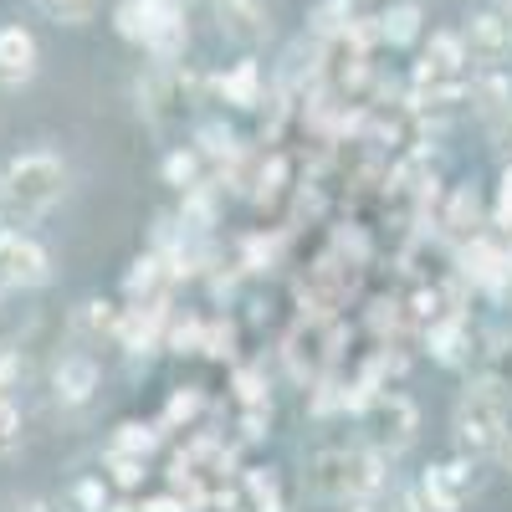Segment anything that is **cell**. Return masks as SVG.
Instances as JSON below:
<instances>
[{
	"instance_id": "obj_19",
	"label": "cell",
	"mask_w": 512,
	"mask_h": 512,
	"mask_svg": "<svg viewBox=\"0 0 512 512\" xmlns=\"http://www.w3.org/2000/svg\"><path fill=\"white\" fill-rule=\"evenodd\" d=\"M72 333H77V338L118 333V308L103 303V297H88V303H77V308H72Z\"/></svg>"
},
{
	"instance_id": "obj_13",
	"label": "cell",
	"mask_w": 512,
	"mask_h": 512,
	"mask_svg": "<svg viewBox=\"0 0 512 512\" xmlns=\"http://www.w3.org/2000/svg\"><path fill=\"white\" fill-rule=\"evenodd\" d=\"M379 47H390V52H410L415 41H425V11H420V0H390L379 16Z\"/></svg>"
},
{
	"instance_id": "obj_22",
	"label": "cell",
	"mask_w": 512,
	"mask_h": 512,
	"mask_svg": "<svg viewBox=\"0 0 512 512\" xmlns=\"http://www.w3.org/2000/svg\"><path fill=\"white\" fill-rule=\"evenodd\" d=\"M98 6L103 0H36V11L47 21H57V26H88L98 16Z\"/></svg>"
},
{
	"instance_id": "obj_23",
	"label": "cell",
	"mask_w": 512,
	"mask_h": 512,
	"mask_svg": "<svg viewBox=\"0 0 512 512\" xmlns=\"http://www.w3.org/2000/svg\"><path fill=\"white\" fill-rule=\"evenodd\" d=\"M487 226L497 236H512V164L497 169V190H492V205H487Z\"/></svg>"
},
{
	"instance_id": "obj_16",
	"label": "cell",
	"mask_w": 512,
	"mask_h": 512,
	"mask_svg": "<svg viewBox=\"0 0 512 512\" xmlns=\"http://www.w3.org/2000/svg\"><path fill=\"white\" fill-rule=\"evenodd\" d=\"M482 221H487V216H482V195H477V185H456L436 226H441V231H446V236L461 246V241H472V236L482 231Z\"/></svg>"
},
{
	"instance_id": "obj_9",
	"label": "cell",
	"mask_w": 512,
	"mask_h": 512,
	"mask_svg": "<svg viewBox=\"0 0 512 512\" xmlns=\"http://www.w3.org/2000/svg\"><path fill=\"white\" fill-rule=\"evenodd\" d=\"M41 72V41L31 26L11 21V26H0V88L6 93H21L31 88Z\"/></svg>"
},
{
	"instance_id": "obj_29",
	"label": "cell",
	"mask_w": 512,
	"mask_h": 512,
	"mask_svg": "<svg viewBox=\"0 0 512 512\" xmlns=\"http://www.w3.org/2000/svg\"><path fill=\"white\" fill-rule=\"evenodd\" d=\"M487 139H492L497 159H502V164H512V108H507V113H497V118L487 123Z\"/></svg>"
},
{
	"instance_id": "obj_34",
	"label": "cell",
	"mask_w": 512,
	"mask_h": 512,
	"mask_svg": "<svg viewBox=\"0 0 512 512\" xmlns=\"http://www.w3.org/2000/svg\"><path fill=\"white\" fill-rule=\"evenodd\" d=\"M338 512H390V507H379V497H369V502H338Z\"/></svg>"
},
{
	"instance_id": "obj_30",
	"label": "cell",
	"mask_w": 512,
	"mask_h": 512,
	"mask_svg": "<svg viewBox=\"0 0 512 512\" xmlns=\"http://www.w3.org/2000/svg\"><path fill=\"white\" fill-rule=\"evenodd\" d=\"M11 512H77L72 502H52V497H16Z\"/></svg>"
},
{
	"instance_id": "obj_10",
	"label": "cell",
	"mask_w": 512,
	"mask_h": 512,
	"mask_svg": "<svg viewBox=\"0 0 512 512\" xmlns=\"http://www.w3.org/2000/svg\"><path fill=\"white\" fill-rule=\"evenodd\" d=\"M210 16H216V31L226 41H236V47H262V41L272 36V11L267 0H205Z\"/></svg>"
},
{
	"instance_id": "obj_28",
	"label": "cell",
	"mask_w": 512,
	"mask_h": 512,
	"mask_svg": "<svg viewBox=\"0 0 512 512\" xmlns=\"http://www.w3.org/2000/svg\"><path fill=\"white\" fill-rule=\"evenodd\" d=\"M395 512H456V507H441L431 492H425L420 482H410V487H400V502H395Z\"/></svg>"
},
{
	"instance_id": "obj_20",
	"label": "cell",
	"mask_w": 512,
	"mask_h": 512,
	"mask_svg": "<svg viewBox=\"0 0 512 512\" xmlns=\"http://www.w3.org/2000/svg\"><path fill=\"white\" fill-rule=\"evenodd\" d=\"M159 431H154V425H144V420H123L118 425V431H113V441H108V451H123V456H154L159 451Z\"/></svg>"
},
{
	"instance_id": "obj_14",
	"label": "cell",
	"mask_w": 512,
	"mask_h": 512,
	"mask_svg": "<svg viewBox=\"0 0 512 512\" xmlns=\"http://www.w3.org/2000/svg\"><path fill=\"white\" fill-rule=\"evenodd\" d=\"M472 374L482 384H492V390L512 405V328H497V333L482 338V349L472 359Z\"/></svg>"
},
{
	"instance_id": "obj_3",
	"label": "cell",
	"mask_w": 512,
	"mask_h": 512,
	"mask_svg": "<svg viewBox=\"0 0 512 512\" xmlns=\"http://www.w3.org/2000/svg\"><path fill=\"white\" fill-rule=\"evenodd\" d=\"M190 0H118L113 31L128 47L149 52L159 67H175L190 47Z\"/></svg>"
},
{
	"instance_id": "obj_37",
	"label": "cell",
	"mask_w": 512,
	"mask_h": 512,
	"mask_svg": "<svg viewBox=\"0 0 512 512\" xmlns=\"http://www.w3.org/2000/svg\"><path fill=\"white\" fill-rule=\"evenodd\" d=\"M507 6H512V0H507Z\"/></svg>"
},
{
	"instance_id": "obj_25",
	"label": "cell",
	"mask_w": 512,
	"mask_h": 512,
	"mask_svg": "<svg viewBox=\"0 0 512 512\" xmlns=\"http://www.w3.org/2000/svg\"><path fill=\"white\" fill-rule=\"evenodd\" d=\"M159 282H164V262H159V256H139L123 287H128V297H154Z\"/></svg>"
},
{
	"instance_id": "obj_24",
	"label": "cell",
	"mask_w": 512,
	"mask_h": 512,
	"mask_svg": "<svg viewBox=\"0 0 512 512\" xmlns=\"http://www.w3.org/2000/svg\"><path fill=\"white\" fill-rule=\"evenodd\" d=\"M77 512H108V502H113V492H108V482L103 477H77L72 482V497H67Z\"/></svg>"
},
{
	"instance_id": "obj_11",
	"label": "cell",
	"mask_w": 512,
	"mask_h": 512,
	"mask_svg": "<svg viewBox=\"0 0 512 512\" xmlns=\"http://www.w3.org/2000/svg\"><path fill=\"white\" fill-rule=\"evenodd\" d=\"M103 390V369L93 354H62V364L52 369V400L62 410H88Z\"/></svg>"
},
{
	"instance_id": "obj_8",
	"label": "cell",
	"mask_w": 512,
	"mask_h": 512,
	"mask_svg": "<svg viewBox=\"0 0 512 512\" xmlns=\"http://www.w3.org/2000/svg\"><path fill=\"white\" fill-rule=\"evenodd\" d=\"M451 77H472V57H466L461 31H431L420 47V62L410 72V88H425V82H451Z\"/></svg>"
},
{
	"instance_id": "obj_15",
	"label": "cell",
	"mask_w": 512,
	"mask_h": 512,
	"mask_svg": "<svg viewBox=\"0 0 512 512\" xmlns=\"http://www.w3.org/2000/svg\"><path fill=\"white\" fill-rule=\"evenodd\" d=\"M466 108H472L482 123L507 113L512 108V72L507 67H472V93H466Z\"/></svg>"
},
{
	"instance_id": "obj_5",
	"label": "cell",
	"mask_w": 512,
	"mask_h": 512,
	"mask_svg": "<svg viewBox=\"0 0 512 512\" xmlns=\"http://www.w3.org/2000/svg\"><path fill=\"white\" fill-rule=\"evenodd\" d=\"M359 425H364V446L384 451V456H405L420 436V410L410 395L400 390H374L364 405H359Z\"/></svg>"
},
{
	"instance_id": "obj_31",
	"label": "cell",
	"mask_w": 512,
	"mask_h": 512,
	"mask_svg": "<svg viewBox=\"0 0 512 512\" xmlns=\"http://www.w3.org/2000/svg\"><path fill=\"white\" fill-rule=\"evenodd\" d=\"M139 512H195L185 497H175V492H169V497H149V502H139Z\"/></svg>"
},
{
	"instance_id": "obj_33",
	"label": "cell",
	"mask_w": 512,
	"mask_h": 512,
	"mask_svg": "<svg viewBox=\"0 0 512 512\" xmlns=\"http://www.w3.org/2000/svg\"><path fill=\"white\" fill-rule=\"evenodd\" d=\"M497 466H502V472L512 477V420H507V431H502V446H497V456H492Z\"/></svg>"
},
{
	"instance_id": "obj_7",
	"label": "cell",
	"mask_w": 512,
	"mask_h": 512,
	"mask_svg": "<svg viewBox=\"0 0 512 512\" xmlns=\"http://www.w3.org/2000/svg\"><path fill=\"white\" fill-rule=\"evenodd\" d=\"M461 41H466V57H472V67H507L512 57V16L497 6H477L466 11V21L456 26Z\"/></svg>"
},
{
	"instance_id": "obj_32",
	"label": "cell",
	"mask_w": 512,
	"mask_h": 512,
	"mask_svg": "<svg viewBox=\"0 0 512 512\" xmlns=\"http://www.w3.org/2000/svg\"><path fill=\"white\" fill-rule=\"evenodd\" d=\"M195 410H200V390H185V395H175V400H169V420H180V415L190 420Z\"/></svg>"
},
{
	"instance_id": "obj_4",
	"label": "cell",
	"mask_w": 512,
	"mask_h": 512,
	"mask_svg": "<svg viewBox=\"0 0 512 512\" xmlns=\"http://www.w3.org/2000/svg\"><path fill=\"white\" fill-rule=\"evenodd\" d=\"M507 420H512V405L492 390V384H482L472 374L466 390L456 395V405H451V446L472 461H492L497 446H502Z\"/></svg>"
},
{
	"instance_id": "obj_21",
	"label": "cell",
	"mask_w": 512,
	"mask_h": 512,
	"mask_svg": "<svg viewBox=\"0 0 512 512\" xmlns=\"http://www.w3.org/2000/svg\"><path fill=\"white\" fill-rule=\"evenodd\" d=\"M195 149H200V159H216V164H226V159H236V154H241V139L231 134L226 123H200Z\"/></svg>"
},
{
	"instance_id": "obj_2",
	"label": "cell",
	"mask_w": 512,
	"mask_h": 512,
	"mask_svg": "<svg viewBox=\"0 0 512 512\" xmlns=\"http://www.w3.org/2000/svg\"><path fill=\"white\" fill-rule=\"evenodd\" d=\"M303 487H308V497L333 502V507L338 502H369V497H384L395 487V472H390V456L374 446H328L308 461Z\"/></svg>"
},
{
	"instance_id": "obj_1",
	"label": "cell",
	"mask_w": 512,
	"mask_h": 512,
	"mask_svg": "<svg viewBox=\"0 0 512 512\" xmlns=\"http://www.w3.org/2000/svg\"><path fill=\"white\" fill-rule=\"evenodd\" d=\"M67 159L52 149H26L0 169V226L6 231H31L47 210L62 205L67 195Z\"/></svg>"
},
{
	"instance_id": "obj_6",
	"label": "cell",
	"mask_w": 512,
	"mask_h": 512,
	"mask_svg": "<svg viewBox=\"0 0 512 512\" xmlns=\"http://www.w3.org/2000/svg\"><path fill=\"white\" fill-rule=\"evenodd\" d=\"M52 282V251L31 231H6L0 226V287L11 292H36Z\"/></svg>"
},
{
	"instance_id": "obj_26",
	"label": "cell",
	"mask_w": 512,
	"mask_h": 512,
	"mask_svg": "<svg viewBox=\"0 0 512 512\" xmlns=\"http://www.w3.org/2000/svg\"><path fill=\"white\" fill-rule=\"evenodd\" d=\"M103 461H108V472H113V482L123 487V492H134L139 482H144V456H123V451H103Z\"/></svg>"
},
{
	"instance_id": "obj_17",
	"label": "cell",
	"mask_w": 512,
	"mask_h": 512,
	"mask_svg": "<svg viewBox=\"0 0 512 512\" xmlns=\"http://www.w3.org/2000/svg\"><path fill=\"white\" fill-rule=\"evenodd\" d=\"M216 93H221L231 108H256V103H262V62L241 57L231 72L216 77Z\"/></svg>"
},
{
	"instance_id": "obj_35",
	"label": "cell",
	"mask_w": 512,
	"mask_h": 512,
	"mask_svg": "<svg viewBox=\"0 0 512 512\" xmlns=\"http://www.w3.org/2000/svg\"><path fill=\"white\" fill-rule=\"evenodd\" d=\"M108 512H139V502H134V497H113Z\"/></svg>"
},
{
	"instance_id": "obj_18",
	"label": "cell",
	"mask_w": 512,
	"mask_h": 512,
	"mask_svg": "<svg viewBox=\"0 0 512 512\" xmlns=\"http://www.w3.org/2000/svg\"><path fill=\"white\" fill-rule=\"evenodd\" d=\"M159 175H164V185L169 190H195V185H205L200 175H205V159H200V149H169L164 154V164H159Z\"/></svg>"
},
{
	"instance_id": "obj_27",
	"label": "cell",
	"mask_w": 512,
	"mask_h": 512,
	"mask_svg": "<svg viewBox=\"0 0 512 512\" xmlns=\"http://www.w3.org/2000/svg\"><path fill=\"white\" fill-rule=\"evenodd\" d=\"M21 384H26V359H21V349H0V395L16 400Z\"/></svg>"
},
{
	"instance_id": "obj_36",
	"label": "cell",
	"mask_w": 512,
	"mask_h": 512,
	"mask_svg": "<svg viewBox=\"0 0 512 512\" xmlns=\"http://www.w3.org/2000/svg\"><path fill=\"white\" fill-rule=\"evenodd\" d=\"M21 451V441H11V436H0V461H6V456H16Z\"/></svg>"
},
{
	"instance_id": "obj_12",
	"label": "cell",
	"mask_w": 512,
	"mask_h": 512,
	"mask_svg": "<svg viewBox=\"0 0 512 512\" xmlns=\"http://www.w3.org/2000/svg\"><path fill=\"white\" fill-rule=\"evenodd\" d=\"M425 344H431V359H436L441 369H472V359H477L472 323H466L461 313L436 318L431 328H425Z\"/></svg>"
}]
</instances>
